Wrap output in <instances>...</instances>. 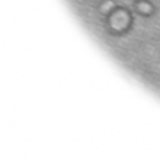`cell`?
<instances>
[{
  "label": "cell",
  "instance_id": "obj_1",
  "mask_svg": "<svg viewBox=\"0 0 160 160\" xmlns=\"http://www.w3.org/2000/svg\"><path fill=\"white\" fill-rule=\"evenodd\" d=\"M129 24V15L125 11H116L110 18V25L115 30H122Z\"/></svg>",
  "mask_w": 160,
  "mask_h": 160
},
{
  "label": "cell",
  "instance_id": "obj_2",
  "mask_svg": "<svg viewBox=\"0 0 160 160\" xmlns=\"http://www.w3.org/2000/svg\"><path fill=\"white\" fill-rule=\"evenodd\" d=\"M138 8H139V10H140L141 12H150V10H151L150 5L146 4V2H140V4L138 5Z\"/></svg>",
  "mask_w": 160,
  "mask_h": 160
},
{
  "label": "cell",
  "instance_id": "obj_3",
  "mask_svg": "<svg viewBox=\"0 0 160 160\" xmlns=\"http://www.w3.org/2000/svg\"><path fill=\"white\" fill-rule=\"evenodd\" d=\"M111 8H112V2H111V1H108L106 4H104V5H102L101 10H102V12H108Z\"/></svg>",
  "mask_w": 160,
  "mask_h": 160
}]
</instances>
